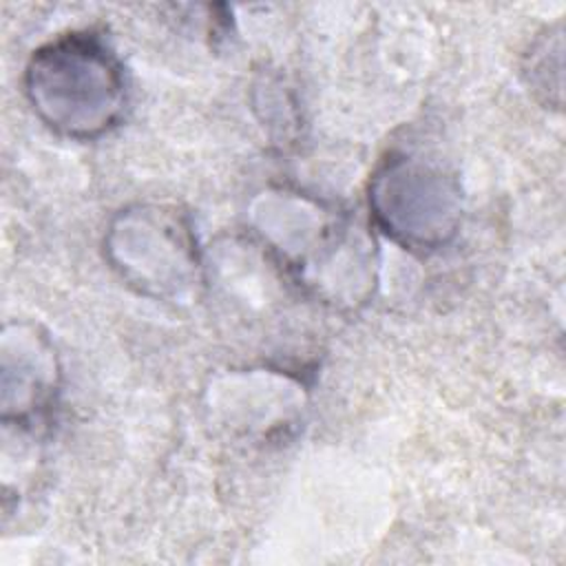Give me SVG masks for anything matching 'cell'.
<instances>
[{
	"label": "cell",
	"instance_id": "cell-1",
	"mask_svg": "<svg viewBox=\"0 0 566 566\" xmlns=\"http://www.w3.org/2000/svg\"><path fill=\"white\" fill-rule=\"evenodd\" d=\"M24 91L38 117L71 139H95L108 133L128 104L122 62L91 31L66 33L33 51Z\"/></svg>",
	"mask_w": 566,
	"mask_h": 566
},
{
	"label": "cell",
	"instance_id": "cell-3",
	"mask_svg": "<svg viewBox=\"0 0 566 566\" xmlns=\"http://www.w3.org/2000/svg\"><path fill=\"white\" fill-rule=\"evenodd\" d=\"M106 252L139 294L172 301L201 283V261L190 221L168 206H135L113 221Z\"/></svg>",
	"mask_w": 566,
	"mask_h": 566
},
{
	"label": "cell",
	"instance_id": "cell-2",
	"mask_svg": "<svg viewBox=\"0 0 566 566\" xmlns=\"http://www.w3.org/2000/svg\"><path fill=\"white\" fill-rule=\"evenodd\" d=\"M369 210L374 223L405 250L431 252L458 232L462 195L442 166L391 150L371 175Z\"/></svg>",
	"mask_w": 566,
	"mask_h": 566
},
{
	"label": "cell",
	"instance_id": "cell-4",
	"mask_svg": "<svg viewBox=\"0 0 566 566\" xmlns=\"http://www.w3.org/2000/svg\"><path fill=\"white\" fill-rule=\"evenodd\" d=\"M57 391V365L46 338L33 329L7 327L2 343V420L33 429L44 420Z\"/></svg>",
	"mask_w": 566,
	"mask_h": 566
}]
</instances>
